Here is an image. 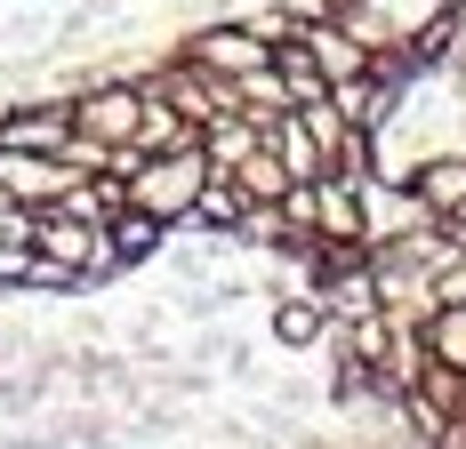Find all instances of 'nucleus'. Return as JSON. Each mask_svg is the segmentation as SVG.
<instances>
[{
    "instance_id": "obj_3",
    "label": "nucleus",
    "mask_w": 466,
    "mask_h": 449,
    "mask_svg": "<svg viewBox=\"0 0 466 449\" xmlns=\"http://www.w3.org/2000/svg\"><path fill=\"white\" fill-rule=\"evenodd\" d=\"M96 241H105V224H89V217H73L65 201H48L41 209V249L48 265H65V273H81V289H89V257H96Z\"/></svg>"
},
{
    "instance_id": "obj_7",
    "label": "nucleus",
    "mask_w": 466,
    "mask_h": 449,
    "mask_svg": "<svg viewBox=\"0 0 466 449\" xmlns=\"http://www.w3.org/2000/svg\"><path fill=\"white\" fill-rule=\"evenodd\" d=\"M298 41L314 48V65H322L329 81H362V73H370V48L354 41V33H346V25H338V16H314V25H306V33H298Z\"/></svg>"
},
{
    "instance_id": "obj_12",
    "label": "nucleus",
    "mask_w": 466,
    "mask_h": 449,
    "mask_svg": "<svg viewBox=\"0 0 466 449\" xmlns=\"http://www.w3.org/2000/svg\"><path fill=\"white\" fill-rule=\"evenodd\" d=\"M274 73L289 81L298 105H322V96H329V73L314 65V48H306V41H281V48H274Z\"/></svg>"
},
{
    "instance_id": "obj_9",
    "label": "nucleus",
    "mask_w": 466,
    "mask_h": 449,
    "mask_svg": "<svg viewBox=\"0 0 466 449\" xmlns=\"http://www.w3.org/2000/svg\"><path fill=\"white\" fill-rule=\"evenodd\" d=\"M241 209H249V193H241V185H233V177H209V185H201V201H193V233H209V241H226V233H233V224H241Z\"/></svg>"
},
{
    "instance_id": "obj_2",
    "label": "nucleus",
    "mask_w": 466,
    "mask_h": 449,
    "mask_svg": "<svg viewBox=\"0 0 466 449\" xmlns=\"http://www.w3.org/2000/svg\"><path fill=\"white\" fill-rule=\"evenodd\" d=\"M65 136H73V105L65 96H48V105H0V145H16V153H65Z\"/></svg>"
},
{
    "instance_id": "obj_4",
    "label": "nucleus",
    "mask_w": 466,
    "mask_h": 449,
    "mask_svg": "<svg viewBox=\"0 0 466 449\" xmlns=\"http://www.w3.org/2000/svg\"><path fill=\"white\" fill-rule=\"evenodd\" d=\"M410 193H419L434 217H459L466 209V145H434L419 169H410Z\"/></svg>"
},
{
    "instance_id": "obj_14",
    "label": "nucleus",
    "mask_w": 466,
    "mask_h": 449,
    "mask_svg": "<svg viewBox=\"0 0 466 449\" xmlns=\"http://www.w3.org/2000/svg\"><path fill=\"white\" fill-rule=\"evenodd\" d=\"M233 185H241V193H249V201H281V193H289V169H281L274 161V145H258V153H249V161H241V169H233Z\"/></svg>"
},
{
    "instance_id": "obj_13",
    "label": "nucleus",
    "mask_w": 466,
    "mask_h": 449,
    "mask_svg": "<svg viewBox=\"0 0 466 449\" xmlns=\"http://www.w3.org/2000/svg\"><path fill=\"white\" fill-rule=\"evenodd\" d=\"M419 329H426V361H442V369H466V305H434Z\"/></svg>"
},
{
    "instance_id": "obj_17",
    "label": "nucleus",
    "mask_w": 466,
    "mask_h": 449,
    "mask_svg": "<svg viewBox=\"0 0 466 449\" xmlns=\"http://www.w3.org/2000/svg\"><path fill=\"white\" fill-rule=\"evenodd\" d=\"M0 449H41V434H0Z\"/></svg>"
},
{
    "instance_id": "obj_15",
    "label": "nucleus",
    "mask_w": 466,
    "mask_h": 449,
    "mask_svg": "<svg viewBox=\"0 0 466 449\" xmlns=\"http://www.w3.org/2000/svg\"><path fill=\"white\" fill-rule=\"evenodd\" d=\"M41 449H113V417H96V409H73L65 425H48Z\"/></svg>"
},
{
    "instance_id": "obj_10",
    "label": "nucleus",
    "mask_w": 466,
    "mask_h": 449,
    "mask_svg": "<svg viewBox=\"0 0 466 449\" xmlns=\"http://www.w3.org/2000/svg\"><path fill=\"white\" fill-rule=\"evenodd\" d=\"M193 121L177 113V105H161V96H145V121H137V136H129V153H177V145H193Z\"/></svg>"
},
{
    "instance_id": "obj_18",
    "label": "nucleus",
    "mask_w": 466,
    "mask_h": 449,
    "mask_svg": "<svg viewBox=\"0 0 466 449\" xmlns=\"http://www.w3.org/2000/svg\"><path fill=\"white\" fill-rule=\"evenodd\" d=\"M459 417H466V402H459Z\"/></svg>"
},
{
    "instance_id": "obj_11",
    "label": "nucleus",
    "mask_w": 466,
    "mask_h": 449,
    "mask_svg": "<svg viewBox=\"0 0 466 449\" xmlns=\"http://www.w3.org/2000/svg\"><path fill=\"white\" fill-rule=\"evenodd\" d=\"M233 105H241L249 121H281L298 96H289V81H281L274 65H258V73H241V81H233Z\"/></svg>"
},
{
    "instance_id": "obj_1",
    "label": "nucleus",
    "mask_w": 466,
    "mask_h": 449,
    "mask_svg": "<svg viewBox=\"0 0 466 449\" xmlns=\"http://www.w3.org/2000/svg\"><path fill=\"white\" fill-rule=\"evenodd\" d=\"M65 105H73V129L89 136V145H105V153H121L145 121V89L129 73H96L81 89H65Z\"/></svg>"
},
{
    "instance_id": "obj_8",
    "label": "nucleus",
    "mask_w": 466,
    "mask_h": 449,
    "mask_svg": "<svg viewBox=\"0 0 466 449\" xmlns=\"http://www.w3.org/2000/svg\"><path fill=\"white\" fill-rule=\"evenodd\" d=\"M258 145H266V121H249V113H218V121L201 129V153H209V169H218V177H233Z\"/></svg>"
},
{
    "instance_id": "obj_5",
    "label": "nucleus",
    "mask_w": 466,
    "mask_h": 449,
    "mask_svg": "<svg viewBox=\"0 0 466 449\" xmlns=\"http://www.w3.org/2000/svg\"><path fill=\"white\" fill-rule=\"evenodd\" d=\"M266 145H274V161H281V169H289L298 185L329 177V145H322L314 129H306V113H298V105H289L281 121H266Z\"/></svg>"
},
{
    "instance_id": "obj_16",
    "label": "nucleus",
    "mask_w": 466,
    "mask_h": 449,
    "mask_svg": "<svg viewBox=\"0 0 466 449\" xmlns=\"http://www.w3.org/2000/svg\"><path fill=\"white\" fill-rule=\"evenodd\" d=\"M434 305H466V249H451L434 265Z\"/></svg>"
},
{
    "instance_id": "obj_6",
    "label": "nucleus",
    "mask_w": 466,
    "mask_h": 449,
    "mask_svg": "<svg viewBox=\"0 0 466 449\" xmlns=\"http://www.w3.org/2000/svg\"><path fill=\"white\" fill-rule=\"evenodd\" d=\"M274 345H281V354L329 345V305L314 297V281H306V289H289V297H274Z\"/></svg>"
}]
</instances>
